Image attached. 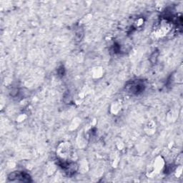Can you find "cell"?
I'll list each match as a JSON object with an SVG mask.
<instances>
[{
  "mask_svg": "<svg viewBox=\"0 0 183 183\" xmlns=\"http://www.w3.org/2000/svg\"><path fill=\"white\" fill-rule=\"evenodd\" d=\"M122 109V102L120 100H117L114 102H113L112 106H111V112L112 114H116L120 112Z\"/></svg>",
  "mask_w": 183,
  "mask_h": 183,
  "instance_id": "cell-4",
  "label": "cell"
},
{
  "mask_svg": "<svg viewBox=\"0 0 183 183\" xmlns=\"http://www.w3.org/2000/svg\"><path fill=\"white\" fill-rule=\"evenodd\" d=\"M164 164H165V162H164V160L163 158H162L161 156H159L157 157L154 161L153 165V168H152L151 170L149 171V176H154L156 174H158L160 171H162V169H163L164 167Z\"/></svg>",
  "mask_w": 183,
  "mask_h": 183,
  "instance_id": "cell-3",
  "label": "cell"
},
{
  "mask_svg": "<svg viewBox=\"0 0 183 183\" xmlns=\"http://www.w3.org/2000/svg\"><path fill=\"white\" fill-rule=\"evenodd\" d=\"M171 29V24L167 20H162L159 24L154 29V35L157 37H161L167 34Z\"/></svg>",
  "mask_w": 183,
  "mask_h": 183,
  "instance_id": "cell-2",
  "label": "cell"
},
{
  "mask_svg": "<svg viewBox=\"0 0 183 183\" xmlns=\"http://www.w3.org/2000/svg\"><path fill=\"white\" fill-rule=\"evenodd\" d=\"M72 147L71 144L67 142L62 143L59 145L57 150V155L62 160H68L72 157Z\"/></svg>",
  "mask_w": 183,
  "mask_h": 183,
  "instance_id": "cell-1",
  "label": "cell"
},
{
  "mask_svg": "<svg viewBox=\"0 0 183 183\" xmlns=\"http://www.w3.org/2000/svg\"><path fill=\"white\" fill-rule=\"evenodd\" d=\"M102 72H103V71H102V68H100V67H98L97 68H97L94 69L93 75H94V77L96 78L100 77L102 76Z\"/></svg>",
  "mask_w": 183,
  "mask_h": 183,
  "instance_id": "cell-6",
  "label": "cell"
},
{
  "mask_svg": "<svg viewBox=\"0 0 183 183\" xmlns=\"http://www.w3.org/2000/svg\"><path fill=\"white\" fill-rule=\"evenodd\" d=\"M81 122V120H79V119H75V120H73L72 122V124L70 125V129L71 130H73V129H75L77 127H78L79 126V123Z\"/></svg>",
  "mask_w": 183,
  "mask_h": 183,
  "instance_id": "cell-7",
  "label": "cell"
},
{
  "mask_svg": "<svg viewBox=\"0 0 183 183\" xmlns=\"http://www.w3.org/2000/svg\"><path fill=\"white\" fill-rule=\"evenodd\" d=\"M145 131L148 135H153L155 132V123L150 122L145 127Z\"/></svg>",
  "mask_w": 183,
  "mask_h": 183,
  "instance_id": "cell-5",
  "label": "cell"
}]
</instances>
